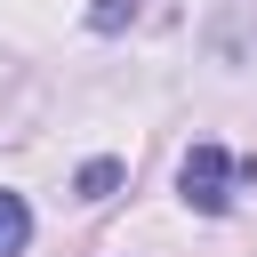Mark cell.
<instances>
[{"label": "cell", "instance_id": "3957f363", "mask_svg": "<svg viewBox=\"0 0 257 257\" xmlns=\"http://www.w3.org/2000/svg\"><path fill=\"white\" fill-rule=\"evenodd\" d=\"M137 16H145V0H88V24L96 32H128Z\"/></svg>", "mask_w": 257, "mask_h": 257}, {"label": "cell", "instance_id": "277c9868", "mask_svg": "<svg viewBox=\"0 0 257 257\" xmlns=\"http://www.w3.org/2000/svg\"><path fill=\"white\" fill-rule=\"evenodd\" d=\"M112 185H120V161H88L80 169V201H104Z\"/></svg>", "mask_w": 257, "mask_h": 257}, {"label": "cell", "instance_id": "6da1fadb", "mask_svg": "<svg viewBox=\"0 0 257 257\" xmlns=\"http://www.w3.org/2000/svg\"><path fill=\"white\" fill-rule=\"evenodd\" d=\"M233 185H257V153L193 145L185 169H177V193H185V209H201V217H225V209H233Z\"/></svg>", "mask_w": 257, "mask_h": 257}, {"label": "cell", "instance_id": "7a4b0ae2", "mask_svg": "<svg viewBox=\"0 0 257 257\" xmlns=\"http://www.w3.org/2000/svg\"><path fill=\"white\" fill-rule=\"evenodd\" d=\"M24 249H32V201L0 193V257H24Z\"/></svg>", "mask_w": 257, "mask_h": 257}]
</instances>
